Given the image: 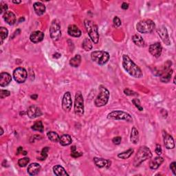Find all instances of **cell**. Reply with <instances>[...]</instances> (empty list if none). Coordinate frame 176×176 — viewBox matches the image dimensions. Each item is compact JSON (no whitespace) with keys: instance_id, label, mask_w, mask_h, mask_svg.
I'll return each mask as SVG.
<instances>
[{"instance_id":"cell-1","label":"cell","mask_w":176,"mask_h":176,"mask_svg":"<svg viewBox=\"0 0 176 176\" xmlns=\"http://www.w3.org/2000/svg\"><path fill=\"white\" fill-rule=\"evenodd\" d=\"M123 67L125 70L132 77L140 79L143 76L140 67L127 55L123 56Z\"/></svg>"},{"instance_id":"cell-2","label":"cell","mask_w":176,"mask_h":176,"mask_svg":"<svg viewBox=\"0 0 176 176\" xmlns=\"http://www.w3.org/2000/svg\"><path fill=\"white\" fill-rule=\"evenodd\" d=\"M152 158V153L151 150L146 146L141 147L138 149L136 156L134 158V167H138L145 160Z\"/></svg>"},{"instance_id":"cell-3","label":"cell","mask_w":176,"mask_h":176,"mask_svg":"<svg viewBox=\"0 0 176 176\" xmlns=\"http://www.w3.org/2000/svg\"><path fill=\"white\" fill-rule=\"evenodd\" d=\"M84 25L90 38L94 43H97L99 40V34L98 31V26L94 22L89 19H85Z\"/></svg>"},{"instance_id":"cell-4","label":"cell","mask_w":176,"mask_h":176,"mask_svg":"<svg viewBox=\"0 0 176 176\" xmlns=\"http://www.w3.org/2000/svg\"><path fill=\"white\" fill-rule=\"evenodd\" d=\"M110 92L103 85L99 86V93L94 101V104L97 107H101L106 105L110 99Z\"/></svg>"},{"instance_id":"cell-5","label":"cell","mask_w":176,"mask_h":176,"mask_svg":"<svg viewBox=\"0 0 176 176\" xmlns=\"http://www.w3.org/2000/svg\"><path fill=\"white\" fill-rule=\"evenodd\" d=\"M155 24L151 19H143L141 20L136 24V30L138 32L143 34H148L153 32L155 29Z\"/></svg>"},{"instance_id":"cell-6","label":"cell","mask_w":176,"mask_h":176,"mask_svg":"<svg viewBox=\"0 0 176 176\" xmlns=\"http://www.w3.org/2000/svg\"><path fill=\"white\" fill-rule=\"evenodd\" d=\"M91 58L94 62L103 66L108 62L110 59L109 53L105 51H94L91 53Z\"/></svg>"},{"instance_id":"cell-7","label":"cell","mask_w":176,"mask_h":176,"mask_svg":"<svg viewBox=\"0 0 176 176\" xmlns=\"http://www.w3.org/2000/svg\"><path fill=\"white\" fill-rule=\"evenodd\" d=\"M108 119L111 120H125L129 123L133 122V118L130 114H128L123 111H114L107 115Z\"/></svg>"},{"instance_id":"cell-8","label":"cell","mask_w":176,"mask_h":176,"mask_svg":"<svg viewBox=\"0 0 176 176\" xmlns=\"http://www.w3.org/2000/svg\"><path fill=\"white\" fill-rule=\"evenodd\" d=\"M50 37L53 41H58L61 37L60 22L58 19H54L50 27Z\"/></svg>"},{"instance_id":"cell-9","label":"cell","mask_w":176,"mask_h":176,"mask_svg":"<svg viewBox=\"0 0 176 176\" xmlns=\"http://www.w3.org/2000/svg\"><path fill=\"white\" fill-rule=\"evenodd\" d=\"M74 113L77 116H81L84 114V100L82 93L80 91L77 92L75 95L74 101Z\"/></svg>"},{"instance_id":"cell-10","label":"cell","mask_w":176,"mask_h":176,"mask_svg":"<svg viewBox=\"0 0 176 176\" xmlns=\"http://www.w3.org/2000/svg\"><path fill=\"white\" fill-rule=\"evenodd\" d=\"M28 77V72L23 67H17L13 72V78L17 83H23Z\"/></svg>"},{"instance_id":"cell-11","label":"cell","mask_w":176,"mask_h":176,"mask_svg":"<svg viewBox=\"0 0 176 176\" xmlns=\"http://www.w3.org/2000/svg\"><path fill=\"white\" fill-rule=\"evenodd\" d=\"M72 105V96L69 92H67L64 94L63 100H62V108L63 110L68 112L71 110Z\"/></svg>"},{"instance_id":"cell-12","label":"cell","mask_w":176,"mask_h":176,"mask_svg":"<svg viewBox=\"0 0 176 176\" xmlns=\"http://www.w3.org/2000/svg\"><path fill=\"white\" fill-rule=\"evenodd\" d=\"M149 51L151 53V55H153L155 58L160 57L162 52V47L161 46L160 43H155L154 44H151L149 46Z\"/></svg>"},{"instance_id":"cell-13","label":"cell","mask_w":176,"mask_h":176,"mask_svg":"<svg viewBox=\"0 0 176 176\" xmlns=\"http://www.w3.org/2000/svg\"><path fill=\"white\" fill-rule=\"evenodd\" d=\"M27 115H28V116L30 118L34 119V118H38L42 116V111L38 107L35 105H32L29 107L28 110H27Z\"/></svg>"},{"instance_id":"cell-14","label":"cell","mask_w":176,"mask_h":176,"mask_svg":"<svg viewBox=\"0 0 176 176\" xmlns=\"http://www.w3.org/2000/svg\"><path fill=\"white\" fill-rule=\"evenodd\" d=\"M158 35L160 36L162 42H164L167 46H169L171 44V41L169 39V34L167 32V30L165 26H162L161 28L158 30Z\"/></svg>"},{"instance_id":"cell-15","label":"cell","mask_w":176,"mask_h":176,"mask_svg":"<svg viewBox=\"0 0 176 176\" xmlns=\"http://www.w3.org/2000/svg\"><path fill=\"white\" fill-rule=\"evenodd\" d=\"M163 137H164V147L167 149H173L175 147L174 140L171 135L168 134L167 132L163 131Z\"/></svg>"},{"instance_id":"cell-16","label":"cell","mask_w":176,"mask_h":176,"mask_svg":"<svg viewBox=\"0 0 176 176\" xmlns=\"http://www.w3.org/2000/svg\"><path fill=\"white\" fill-rule=\"evenodd\" d=\"M94 162L96 167L99 168H110L111 162L110 160H106V159L99 158H94Z\"/></svg>"},{"instance_id":"cell-17","label":"cell","mask_w":176,"mask_h":176,"mask_svg":"<svg viewBox=\"0 0 176 176\" xmlns=\"http://www.w3.org/2000/svg\"><path fill=\"white\" fill-rule=\"evenodd\" d=\"M12 81V77L7 72H2L0 74V86L6 87L8 86Z\"/></svg>"},{"instance_id":"cell-18","label":"cell","mask_w":176,"mask_h":176,"mask_svg":"<svg viewBox=\"0 0 176 176\" xmlns=\"http://www.w3.org/2000/svg\"><path fill=\"white\" fill-rule=\"evenodd\" d=\"M43 38H44V34L42 31H39V30L32 32L30 36V41H31V42L34 43H37L42 42Z\"/></svg>"},{"instance_id":"cell-19","label":"cell","mask_w":176,"mask_h":176,"mask_svg":"<svg viewBox=\"0 0 176 176\" xmlns=\"http://www.w3.org/2000/svg\"><path fill=\"white\" fill-rule=\"evenodd\" d=\"M4 21L8 23V25H14L16 22V16L12 11H7L4 14Z\"/></svg>"},{"instance_id":"cell-20","label":"cell","mask_w":176,"mask_h":176,"mask_svg":"<svg viewBox=\"0 0 176 176\" xmlns=\"http://www.w3.org/2000/svg\"><path fill=\"white\" fill-rule=\"evenodd\" d=\"M67 33L71 37H79L81 36V30L76 25H70L67 28Z\"/></svg>"},{"instance_id":"cell-21","label":"cell","mask_w":176,"mask_h":176,"mask_svg":"<svg viewBox=\"0 0 176 176\" xmlns=\"http://www.w3.org/2000/svg\"><path fill=\"white\" fill-rule=\"evenodd\" d=\"M164 158L159 155V156L155 157L154 160H152L151 161L149 167L151 169H153V170H156V169H158L160 167L161 164L164 162Z\"/></svg>"},{"instance_id":"cell-22","label":"cell","mask_w":176,"mask_h":176,"mask_svg":"<svg viewBox=\"0 0 176 176\" xmlns=\"http://www.w3.org/2000/svg\"><path fill=\"white\" fill-rule=\"evenodd\" d=\"M33 8L35 13L38 16L43 15L46 12V6L42 2H35L33 4Z\"/></svg>"},{"instance_id":"cell-23","label":"cell","mask_w":176,"mask_h":176,"mask_svg":"<svg viewBox=\"0 0 176 176\" xmlns=\"http://www.w3.org/2000/svg\"><path fill=\"white\" fill-rule=\"evenodd\" d=\"M41 171V166L38 163H32L28 167V173L30 175H36Z\"/></svg>"},{"instance_id":"cell-24","label":"cell","mask_w":176,"mask_h":176,"mask_svg":"<svg viewBox=\"0 0 176 176\" xmlns=\"http://www.w3.org/2000/svg\"><path fill=\"white\" fill-rule=\"evenodd\" d=\"M59 143L62 146H68L72 143V138L68 134H63L59 138Z\"/></svg>"},{"instance_id":"cell-25","label":"cell","mask_w":176,"mask_h":176,"mask_svg":"<svg viewBox=\"0 0 176 176\" xmlns=\"http://www.w3.org/2000/svg\"><path fill=\"white\" fill-rule=\"evenodd\" d=\"M53 172L56 176H67L68 174L61 165H56L53 167Z\"/></svg>"},{"instance_id":"cell-26","label":"cell","mask_w":176,"mask_h":176,"mask_svg":"<svg viewBox=\"0 0 176 176\" xmlns=\"http://www.w3.org/2000/svg\"><path fill=\"white\" fill-rule=\"evenodd\" d=\"M130 140L131 143L135 144L139 142V132H138V130L135 127L131 129Z\"/></svg>"},{"instance_id":"cell-27","label":"cell","mask_w":176,"mask_h":176,"mask_svg":"<svg viewBox=\"0 0 176 176\" xmlns=\"http://www.w3.org/2000/svg\"><path fill=\"white\" fill-rule=\"evenodd\" d=\"M132 41L133 42L136 44V46L139 47H144L145 46V42L143 39V37H142L140 35H134L132 37Z\"/></svg>"},{"instance_id":"cell-28","label":"cell","mask_w":176,"mask_h":176,"mask_svg":"<svg viewBox=\"0 0 176 176\" xmlns=\"http://www.w3.org/2000/svg\"><path fill=\"white\" fill-rule=\"evenodd\" d=\"M81 63V56L79 55H76L70 61V65L74 67H79L80 66Z\"/></svg>"},{"instance_id":"cell-29","label":"cell","mask_w":176,"mask_h":176,"mask_svg":"<svg viewBox=\"0 0 176 176\" xmlns=\"http://www.w3.org/2000/svg\"><path fill=\"white\" fill-rule=\"evenodd\" d=\"M134 149H129L127 151H125L122 153L119 154L118 155V157L120 158V159H123V160H125V159H128L129 158L131 157V155L134 154Z\"/></svg>"},{"instance_id":"cell-30","label":"cell","mask_w":176,"mask_h":176,"mask_svg":"<svg viewBox=\"0 0 176 176\" xmlns=\"http://www.w3.org/2000/svg\"><path fill=\"white\" fill-rule=\"evenodd\" d=\"M8 35V31L7 28H4V27H1L0 28V43H1V45H2L4 40L7 38Z\"/></svg>"},{"instance_id":"cell-31","label":"cell","mask_w":176,"mask_h":176,"mask_svg":"<svg viewBox=\"0 0 176 176\" xmlns=\"http://www.w3.org/2000/svg\"><path fill=\"white\" fill-rule=\"evenodd\" d=\"M47 136H48V139L50 140H51L52 142H54V143H57V142L59 141V138L60 137L59 136V135L55 131H49L47 134Z\"/></svg>"},{"instance_id":"cell-32","label":"cell","mask_w":176,"mask_h":176,"mask_svg":"<svg viewBox=\"0 0 176 176\" xmlns=\"http://www.w3.org/2000/svg\"><path fill=\"white\" fill-rule=\"evenodd\" d=\"M32 130L34 131H38L39 132H43L44 131V127L42 120L37 121L32 126Z\"/></svg>"},{"instance_id":"cell-33","label":"cell","mask_w":176,"mask_h":176,"mask_svg":"<svg viewBox=\"0 0 176 176\" xmlns=\"http://www.w3.org/2000/svg\"><path fill=\"white\" fill-rule=\"evenodd\" d=\"M82 47H83V48L86 50V51H89V50H92V42H91L90 39L88 38L85 39L82 43Z\"/></svg>"},{"instance_id":"cell-34","label":"cell","mask_w":176,"mask_h":176,"mask_svg":"<svg viewBox=\"0 0 176 176\" xmlns=\"http://www.w3.org/2000/svg\"><path fill=\"white\" fill-rule=\"evenodd\" d=\"M49 151V147H44L41 152V155L37 158L39 160H45L48 157V152Z\"/></svg>"},{"instance_id":"cell-35","label":"cell","mask_w":176,"mask_h":176,"mask_svg":"<svg viewBox=\"0 0 176 176\" xmlns=\"http://www.w3.org/2000/svg\"><path fill=\"white\" fill-rule=\"evenodd\" d=\"M82 155H83L82 153H79V151H77L76 146H72L71 147V156L74 158H76L82 156Z\"/></svg>"},{"instance_id":"cell-36","label":"cell","mask_w":176,"mask_h":176,"mask_svg":"<svg viewBox=\"0 0 176 176\" xmlns=\"http://www.w3.org/2000/svg\"><path fill=\"white\" fill-rule=\"evenodd\" d=\"M30 162L29 158H23L19 159L18 161V165L20 167H25Z\"/></svg>"},{"instance_id":"cell-37","label":"cell","mask_w":176,"mask_h":176,"mask_svg":"<svg viewBox=\"0 0 176 176\" xmlns=\"http://www.w3.org/2000/svg\"><path fill=\"white\" fill-rule=\"evenodd\" d=\"M132 103H133V104L135 106H136V107L137 108V109L139 110V111H143V107H142L141 105V104H140V101L139 99H134L132 100Z\"/></svg>"},{"instance_id":"cell-38","label":"cell","mask_w":176,"mask_h":176,"mask_svg":"<svg viewBox=\"0 0 176 176\" xmlns=\"http://www.w3.org/2000/svg\"><path fill=\"white\" fill-rule=\"evenodd\" d=\"M11 95V92L8 90H0V98H1L2 99H4V98H6L9 96Z\"/></svg>"},{"instance_id":"cell-39","label":"cell","mask_w":176,"mask_h":176,"mask_svg":"<svg viewBox=\"0 0 176 176\" xmlns=\"http://www.w3.org/2000/svg\"><path fill=\"white\" fill-rule=\"evenodd\" d=\"M8 5L7 4H6L4 2H2L1 4H0V13L3 14V13H5L6 12H7L8 11Z\"/></svg>"},{"instance_id":"cell-40","label":"cell","mask_w":176,"mask_h":176,"mask_svg":"<svg viewBox=\"0 0 176 176\" xmlns=\"http://www.w3.org/2000/svg\"><path fill=\"white\" fill-rule=\"evenodd\" d=\"M124 93L126 94L127 96H136L137 95V94L134 92V91H132L130 89H129V88H126L124 90Z\"/></svg>"},{"instance_id":"cell-41","label":"cell","mask_w":176,"mask_h":176,"mask_svg":"<svg viewBox=\"0 0 176 176\" xmlns=\"http://www.w3.org/2000/svg\"><path fill=\"white\" fill-rule=\"evenodd\" d=\"M113 22H114V26L118 28V27H120L121 26V21L120 19L118 17H115L113 19Z\"/></svg>"},{"instance_id":"cell-42","label":"cell","mask_w":176,"mask_h":176,"mask_svg":"<svg viewBox=\"0 0 176 176\" xmlns=\"http://www.w3.org/2000/svg\"><path fill=\"white\" fill-rule=\"evenodd\" d=\"M28 154V152L26 151L23 150V148L22 147H19L17 149V155H26Z\"/></svg>"},{"instance_id":"cell-43","label":"cell","mask_w":176,"mask_h":176,"mask_svg":"<svg viewBox=\"0 0 176 176\" xmlns=\"http://www.w3.org/2000/svg\"><path fill=\"white\" fill-rule=\"evenodd\" d=\"M155 153L158 155H160L162 153V147L160 144H157L156 146H155Z\"/></svg>"},{"instance_id":"cell-44","label":"cell","mask_w":176,"mask_h":176,"mask_svg":"<svg viewBox=\"0 0 176 176\" xmlns=\"http://www.w3.org/2000/svg\"><path fill=\"white\" fill-rule=\"evenodd\" d=\"M121 140H122V138L120 136H116V137H114L112 140L113 143L115 144H120L121 143Z\"/></svg>"},{"instance_id":"cell-45","label":"cell","mask_w":176,"mask_h":176,"mask_svg":"<svg viewBox=\"0 0 176 176\" xmlns=\"http://www.w3.org/2000/svg\"><path fill=\"white\" fill-rule=\"evenodd\" d=\"M170 169L172 171L173 174H174L175 175H176V162H173L172 163H171Z\"/></svg>"},{"instance_id":"cell-46","label":"cell","mask_w":176,"mask_h":176,"mask_svg":"<svg viewBox=\"0 0 176 176\" xmlns=\"http://www.w3.org/2000/svg\"><path fill=\"white\" fill-rule=\"evenodd\" d=\"M121 8H123V10H127L129 8V4L126 2H123V4H122V6H121Z\"/></svg>"},{"instance_id":"cell-47","label":"cell","mask_w":176,"mask_h":176,"mask_svg":"<svg viewBox=\"0 0 176 176\" xmlns=\"http://www.w3.org/2000/svg\"><path fill=\"white\" fill-rule=\"evenodd\" d=\"M30 98H31L32 100H37V98H38V95H37V94H33V95L30 96Z\"/></svg>"},{"instance_id":"cell-48","label":"cell","mask_w":176,"mask_h":176,"mask_svg":"<svg viewBox=\"0 0 176 176\" xmlns=\"http://www.w3.org/2000/svg\"><path fill=\"white\" fill-rule=\"evenodd\" d=\"M12 2L14 3V4H20V3L22 2V1H12Z\"/></svg>"},{"instance_id":"cell-49","label":"cell","mask_w":176,"mask_h":176,"mask_svg":"<svg viewBox=\"0 0 176 176\" xmlns=\"http://www.w3.org/2000/svg\"><path fill=\"white\" fill-rule=\"evenodd\" d=\"M3 134H4V130H3L2 127H1V136H2Z\"/></svg>"}]
</instances>
